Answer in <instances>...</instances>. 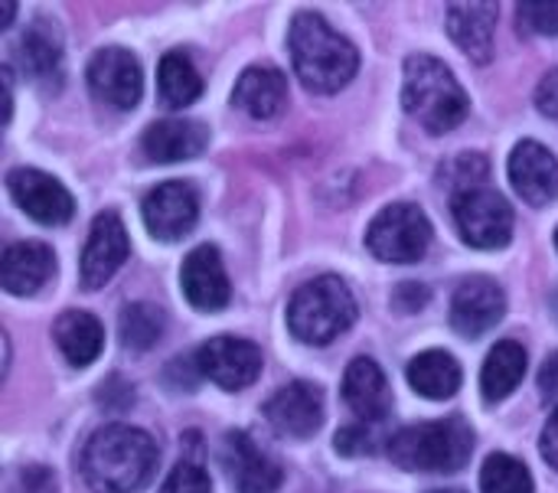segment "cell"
Returning a JSON list of instances; mask_svg holds the SVG:
<instances>
[{"instance_id": "obj_24", "label": "cell", "mask_w": 558, "mask_h": 493, "mask_svg": "<svg viewBox=\"0 0 558 493\" xmlns=\"http://www.w3.org/2000/svg\"><path fill=\"white\" fill-rule=\"evenodd\" d=\"M52 337H56V347L62 350V357L78 370L95 363L105 347V327L88 311H65L56 321Z\"/></svg>"}, {"instance_id": "obj_35", "label": "cell", "mask_w": 558, "mask_h": 493, "mask_svg": "<svg viewBox=\"0 0 558 493\" xmlns=\"http://www.w3.org/2000/svg\"><path fill=\"white\" fill-rule=\"evenodd\" d=\"M392 304L402 311V314H415L428 304V288L418 285V281H402L399 291L392 294Z\"/></svg>"}, {"instance_id": "obj_29", "label": "cell", "mask_w": 558, "mask_h": 493, "mask_svg": "<svg viewBox=\"0 0 558 493\" xmlns=\"http://www.w3.org/2000/svg\"><path fill=\"white\" fill-rule=\"evenodd\" d=\"M481 491L484 493H533V474L513 455H490L481 468Z\"/></svg>"}, {"instance_id": "obj_15", "label": "cell", "mask_w": 558, "mask_h": 493, "mask_svg": "<svg viewBox=\"0 0 558 493\" xmlns=\"http://www.w3.org/2000/svg\"><path fill=\"white\" fill-rule=\"evenodd\" d=\"M180 288H183V298L196 311H222L229 304L232 288H229V275L216 245H196L183 258Z\"/></svg>"}, {"instance_id": "obj_3", "label": "cell", "mask_w": 558, "mask_h": 493, "mask_svg": "<svg viewBox=\"0 0 558 493\" xmlns=\"http://www.w3.org/2000/svg\"><path fill=\"white\" fill-rule=\"evenodd\" d=\"M402 108L428 134H448L468 118L471 98L441 59L418 52L405 59Z\"/></svg>"}, {"instance_id": "obj_6", "label": "cell", "mask_w": 558, "mask_h": 493, "mask_svg": "<svg viewBox=\"0 0 558 493\" xmlns=\"http://www.w3.org/2000/svg\"><path fill=\"white\" fill-rule=\"evenodd\" d=\"M432 245V223L412 203L386 206L366 229V249L389 265L422 262Z\"/></svg>"}, {"instance_id": "obj_25", "label": "cell", "mask_w": 558, "mask_h": 493, "mask_svg": "<svg viewBox=\"0 0 558 493\" xmlns=\"http://www.w3.org/2000/svg\"><path fill=\"white\" fill-rule=\"evenodd\" d=\"M405 376H409V386L418 396L435 399V402L451 399L461 389V380H464L461 376V363L451 353H445V350H425V353H418L409 363Z\"/></svg>"}, {"instance_id": "obj_12", "label": "cell", "mask_w": 558, "mask_h": 493, "mask_svg": "<svg viewBox=\"0 0 558 493\" xmlns=\"http://www.w3.org/2000/svg\"><path fill=\"white\" fill-rule=\"evenodd\" d=\"M128 252H131V242H128L124 223L114 213H98L88 229L85 252H82V285L88 291L105 288L114 278V272L124 265Z\"/></svg>"}, {"instance_id": "obj_13", "label": "cell", "mask_w": 558, "mask_h": 493, "mask_svg": "<svg viewBox=\"0 0 558 493\" xmlns=\"http://www.w3.org/2000/svg\"><path fill=\"white\" fill-rule=\"evenodd\" d=\"M507 314V294L490 278H468L451 298V327L461 337H484Z\"/></svg>"}, {"instance_id": "obj_2", "label": "cell", "mask_w": 558, "mask_h": 493, "mask_svg": "<svg viewBox=\"0 0 558 493\" xmlns=\"http://www.w3.org/2000/svg\"><path fill=\"white\" fill-rule=\"evenodd\" d=\"M288 46L298 79L304 82V88L320 95L340 92L360 69L356 46L347 36H340L320 13L311 10L291 20Z\"/></svg>"}, {"instance_id": "obj_1", "label": "cell", "mask_w": 558, "mask_h": 493, "mask_svg": "<svg viewBox=\"0 0 558 493\" xmlns=\"http://www.w3.org/2000/svg\"><path fill=\"white\" fill-rule=\"evenodd\" d=\"M157 445L134 425L98 429L82 452V478L95 493L141 491L157 468Z\"/></svg>"}, {"instance_id": "obj_41", "label": "cell", "mask_w": 558, "mask_h": 493, "mask_svg": "<svg viewBox=\"0 0 558 493\" xmlns=\"http://www.w3.org/2000/svg\"><path fill=\"white\" fill-rule=\"evenodd\" d=\"M428 493H464V491H458V488H451V491H428Z\"/></svg>"}, {"instance_id": "obj_40", "label": "cell", "mask_w": 558, "mask_h": 493, "mask_svg": "<svg viewBox=\"0 0 558 493\" xmlns=\"http://www.w3.org/2000/svg\"><path fill=\"white\" fill-rule=\"evenodd\" d=\"M13 13H16V3H3V7H0V29H7V26H10Z\"/></svg>"}, {"instance_id": "obj_42", "label": "cell", "mask_w": 558, "mask_h": 493, "mask_svg": "<svg viewBox=\"0 0 558 493\" xmlns=\"http://www.w3.org/2000/svg\"><path fill=\"white\" fill-rule=\"evenodd\" d=\"M556 249H558V229H556Z\"/></svg>"}, {"instance_id": "obj_19", "label": "cell", "mask_w": 558, "mask_h": 493, "mask_svg": "<svg viewBox=\"0 0 558 493\" xmlns=\"http://www.w3.org/2000/svg\"><path fill=\"white\" fill-rule=\"evenodd\" d=\"M232 105L242 108L255 121L278 118L288 105V79L275 65H248L235 88H232Z\"/></svg>"}, {"instance_id": "obj_22", "label": "cell", "mask_w": 558, "mask_h": 493, "mask_svg": "<svg viewBox=\"0 0 558 493\" xmlns=\"http://www.w3.org/2000/svg\"><path fill=\"white\" fill-rule=\"evenodd\" d=\"M343 399L363 422H379L389 412L392 396H389V383H386L376 360L356 357L347 366V373H343Z\"/></svg>"}, {"instance_id": "obj_37", "label": "cell", "mask_w": 558, "mask_h": 493, "mask_svg": "<svg viewBox=\"0 0 558 493\" xmlns=\"http://www.w3.org/2000/svg\"><path fill=\"white\" fill-rule=\"evenodd\" d=\"M539 448H543V458L549 461V468H556L558 471V406L553 409V416H549V422H546V429H543Z\"/></svg>"}, {"instance_id": "obj_10", "label": "cell", "mask_w": 558, "mask_h": 493, "mask_svg": "<svg viewBox=\"0 0 558 493\" xmlns=\"http://www.w3.org/2000/svg\"><path fill=\"white\" fill-rule=\"evenodd\" d=\"M88 88L98 101L118 108V111H131L141 101L144 92V75H141V62L118 46L98 49L85 69Z\"/></svg>"}, {"instance_id": "obj_8", "label": "cell", "mask_w": 558, "mask_h": 493, "mask_svg": "<svg viewBox=\"0 0 558 493\" xmlns=\"http://www.w3.org/2000/svg\"><path fill=\"white\" fill-rule=\"evenodd\" d=\"M196 370L203 380L216 383L226 393H239L245 386H252L262 373V350L252 340L232 337V334H219L213 340H206L196 350Z\"/></svg>"}, {"instance_id": "obj_11", "label": "cell", "mask_w": 558, "mask_h": 493, "mask_svg": "<svg viewBox=\"0 0 558 493\" xmlns=\"http://www.w3.org/2000/svg\"><path fill=\"white\" fill-rule=\"evenodd\" d=\"M7 190L13 196V203L36 223L43 226H62L72 219L75 213V200L72 193L49 173L36 170V167H16L7 173Z\"/></svg>"}, {"instance_id": "obj_7", "label": "cell", "mask_w": 558, "mask_h": 493, "mask_svg": "<svg viewBox=\"0 0 558 493\" xmlns=\"http://www.w3.org/2000/svg\"><path fill=\"white\" fill-rule=\"evenodd\" d=\"M451 213L461 239L474 249H504L513 239V209L497 190L474 187L454 193Z\"/></svg>"}, {"instance_id": "obj_28", "label": "cell", "mask_w": 558, "mask_h": 493, "mask_svg": "<svg viewBox=\"0 0 558 493\" xmlns=\"http://www.w3.org/2000/svg\"><path fill=\"white\" fill-rule=\"evenodd\" d=\"M163 327H167V317L160 308L154 304H128L121 311V321H118V330H121V344L128 350H150L160 337H163Z\"/></svg>"}, {"instance_id": "obj_30", "label": "cell", "mask_w": 558, "mask_h": 493, "mask_svg": "<svg viewBox=\"0 0 558 493\" xmlns=\"http://www.w3.org/2000/svg\"><path fill=\"white\" fill-rule=\"evenodd\" d=\"M157 493H213V481L196 461H180Z\"/></svg>"}, {"instance_id": "obj_17", "label": "cell", "mask_w": 558, "mask_h": 493, "mask_svg": "<svg viewBox=\"0 0 558 493\" xmlns=\"http://www.w3.org/2000/svg\"><path fill=\"white\" fill-rule=\"evenodd\" d=\"M222 465L239 493H275L281 488V468L245 435L229 432L222 442Z\"/></svg>"}, {"instance_id": "obj_31", "label": "cell", "mask_w": 558, "mask_h": 493, "mask_svg": "<svg viewBox=\"0 0 558 493\" xmlns=\"http://www.w3.org/2000/svg\"><path fill=\"white\" fill-rule=\"evenodd\" d=\"M517 16H520V26L530 33H539V36H556L558 33V0H549V3L526 0L517 7Z\"/></svg>"}, {"instance_id": "obj_9", "label": "cell", "mask_w": 558, "mask_h": 493, "mask_svg": "<svg viewBox=\"0 0 558 493\" xmlns=\"http://www.w3.org/2000/svg\"><path fill=\"white\" fill-rule=\"evenodd\" d=\"M141 216H144L147 232L157 242H180L183 236L193 232V226L199 219V196L190 183L170 180V183L154 187L144 196Z\"/></svg>"}, {"instance_id": "obj_38", "label": "cell", "mask_w": 558, "mask_h": 493, "mask_svg": "<svg viewBox=\"0 0 558 493\" xmlns=\"http://www.w3.org/2000/svg\"><path fill=\"white\" fill-rule=\"evenodd\" d=\"M539 389H543V399L558 406V350L546 360L543 373H539Z\"/></svg>"}, {"instance_id": "obj_36", "label": "cell", "mask_w": 558, "mask_h": 493, "mask_svg": "<svg viewBox=\"0 0 558 493\" xmlns=\"http://www.w3.org/2000/svg\"><path fill=\"white\" fill-rule=\"evenodd\" d=\"M536 108L546 118H558V72H549L536 88Z\"/></svg>"}, {"instance_id": "obj_34", "label": "cell", "mask_w": 558, "mask_h": 493, "mask_svg": "<svg viewBox=\"0 0 558 493\" xmlns=\"http://www.w3.org/2000/svg\"><path fill=\"white\" fill-rule=\"evenodd\" d=\"M13 493H56V478L43 468V465H33V468H23L16 474V488Z\"/></svg>"}, {"instance_id": "obj_23", "label": "cell", "mask_w": 558, "mask_h": 493, "mask_svg": "<svg viewBox=\"0 0 558 493\" xmlns=\"http://www.w3.org/2000/svg\"><path fill=\"white\" fill-rule=\"evenodd\" d=\"M497 29V3H451L448 33L474 62H490Z\"/></svg>"}, {"instance_id": "obj_32", "label": "cell", "mask_w": 558, "mask_h": 493, "mask_svg": "<svg viewBox=\"0 0 558 493\" xmlns=\"http://www.w3.org/2000/svg\"><path fill=\"white\" fill-rule=\"evenodd\" d=\"M441 177H448V183H458V187H461L458 193L474 190V187H481V180L487 177V160H484L481 154H461L458 160H451V164L441 170Z\"/></svg>"}, {"instance_id": "obj_14", "label": "cell", "mask_w": 558, "mask_h": 493, "mask_svg": "<svg viewBox=\"0 0 558 493\" xmlns=\"http://www.w3.org/2000/svg\"><path fill=\"white\" fill-rule=\"evenodd\" d=\"M265 416L275 432L288 438H311L324 425V393L314 383H288L265 402Z\"/></svg>"}, {"instance_id": "obj_18", "label": "cell", "mask_w": 558, "mask_h": 493, "mask_svg": "<svg viewBox=\"0 0 558 493\" xmlns=\"http://www.w3.org/2000/svg\"><path fill=\"white\" fill-rule=\"evenodd\" d=\"M206 144H209V131L199 121H186V118L154 121L141 137V151L154 164L193 160V157H199L206 151Z\"/></svg>"}, {"instance_id": "obj_4", "label": "cell", "mask_w": 558, "mask_h": 493, "mask_svg": "<svg viewBox=\"0 0 558 493\" xmlns=\"http://www.w3.org/2000/svg\"><path fill=\"white\" fill-rule=\"evenodd\" d=\"M471 455H474V429L461 416L409 425L389 438V458L402 471L454 474L471 461Z\"/></svg>"}, {"instance_id": "obj_43", "label": "cell", "mask_w": 558, "mask_h": 493, "mask_svg": "<svg viewBox=\"0 0 558 493\" xmlns=\"http://www.w3.org/2000/svg\"><path fill=\"white\" fill-rule=\"evenodd\" d=\"M556 304H558V298H556Z\"/></svg>"}, {"instance_id": "obj_26", "label": "cell", "mask_w": 558, "mask_h": 493, "mask_svg": "<svg viewBox=\"0 0 558 493\" xmlns=\"http://www.w3.org/2000/svg\"><path fill=\"white\" fill-rule=\"evenodd\" d=\"M526 376V350L517 340L497 344L481 370V393L487 402H504Z\"/></svg>"}, {"instance_id": "obj_33", "label": "cell", "mask_w": 558, "mask_h": 493, "mask_svg": "<svg viewBox=\"0 0 558 493\" xmlns=\"http://www.w3.org/2000/svg\"><path fill=\"white\" fill-rule=\"evenodd\" d=\"M337 452L340 455H369L373 452V432L366 425H350L337 432Z\"/></svg>"}, {"instance_id": "obj_27", "label": "cell", "mask_w": 558, "mask_h": 493, "mask_svg": "<svg viewBox=\"0 0 558 493\" xmlns=\"http://www.w3.org/2000/svg\"><path fill=\"white\" fill-rule=\"evenodd\" d=\"M157 88H160L163 105L186 108V105H193L203 95V79H199L196 65L190 62V56L167 52L160 59V69H157Z\"/></svg>"}, {"instance_id": "obj_16", "label": "cell", "mask_w": 558, "mask_h": 493, "mask_svg": "<svg viewBox=\"0 0 558 493\" xmlns=\"http://www.w3.org/2000/svg\"><path fill=\"white\" fill-rule=\"evenodd\" d=\"M510 183L530 206H546L558 196V160L539 141H520L510 154Z\"/></svg>"}, {"instance_id": "obj_5", "label": "cell", "mask_w": 558, "mask_h": 493, "mask_svg": "<svg viewBox=\"0 0 558 493\" xmlns=\"http://www.w3.org/2000/svg\"><path fill=\"white\" fill-rule=\"evenodd\" d=\"M356 321V298L337 275L301 285L288 304V327L307 347H327Z\"/></svg>"}, {"instance_id": "obj_39", "label": "cell", "mask_w": 558, "mask_h": 493, "mask_svg": "<svg viewBox=\"0 0 558 493\" xmlns=\"http://www.w3.org/2000/svg\"><path fill=\"white\" fill-rule=\"evenodd\" d=\"M0 75H3V124H7L13 111V79H10V69H3Z\"/></svg>"}, {"instance_id": "obj_20", "label": "cell", "mask_w": 558, "mask_h": 493, "mask_svg": "<svg viewBox=\"0 0 558 493\" xmlns=\"http://www.w3.org/2000/svg\"><path fill=\"white\" fill-rule=\"evenodd\" d=\"M56 272V255L43 242H13L0 258V285L7 294H36Z\"/></svg>"}, {"instance_id": "obj_21", "label": "cell", "mask_w": 558, "mask_h": 493, "mask_svg": "<svg viewBox=\"0 0 558 493\" xmlns=\"http://www.w3.org/2000/svg\"><path fill=\"white\" fill-rule=\"evenodd\" d=\"M16 59L23 65V75H29V82H36L39 88L56 92L62 85V72H65L62 69V43H59V33L52 23L36 20L23 33Z\"/></svg>"}]
</instances>
